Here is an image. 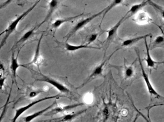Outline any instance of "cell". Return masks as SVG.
Segmentation results:
<instances>
[{
	"mask_svg": "<svg viewBox=\"0 0 164 122\" xmlns=\"http://www.w3.org/2000/svg\"><path fill=\"white\" fill-rule=\"evenodd\" d=\"M163 43H164V36L158 35L154 40L153 45H158Z\"/></svg>",
	"mask_w": 164,
	"mask_h": 122,
	"instance_id": "d4e9b609",
	"label": "cell"
},
{
	"mask_svg": "<svg viewBox=\"0 0 164 122\" xmlns=\"http://www.w3.org/2000/svg\"><path fill=\"white\" fill-rule=\"evenodd\" d=\"M140 115L138 113H137V115H136V116H135V118H134V120H133V122H136L137 120L138 119Z\"/></svg>",
	"mask_w": 164,
	"mask_h": 122,
	"instance_id": "1f68e13d",
	"label": "cell"
},
{
	"mask_svg": "<svg viewBox=\"0 0 164 122\" xmlns=\"http://www.w3.org/2000/svg\"><path fill=\"white\" fill-rule=\"evenodd\" d=\"M119 49H117L113 53H112V55H110V56L108 57L107 58L104 60L103 61L101 64H99L98 66L94 68V70H93V71H92L91 74L89 75V76L88 77V78L86 79V81L84 82V83L82 84V85H81L80 86L78 87L77 89L82 88V87H84L85 85H86V84H87L88 83L90 82V81H92L93 79H95V78H96L97 76L101 75L102 73H103V71L104 67L106 63H107V61L110 59V58L112 57V56L114 55V53L116 52Z\"/></svg>",
	"mask_w": 164,
	"mask_h": 122,
	"instance_id": "5b68a950",
	"label": "cell"
},
{
	"mask_svg": "<svg viewBox=\"0 0 164 122\" xmlns=\"http://www.w3.org/2000/svg\"><path fill=\"white\" fill-rule=\"evenodd\" d=\"M64 47L66 51L69 52H74L82 49H100L101 48L99 47H93L89 46L88 44H81V45H72L70 43H68L67 42L64 44Z\"/></svg>",
	"mask_w": 164,
	"mask_h": 122,
	"instance_id": "e0dca14e",
	"label": "cell"
},
{
	"mask_svg": "<svg viewBox=\"0 0 164 122\" xmlns=\"http://www.w3.org/2000/svg\"><path fill=\"white\" fill-rule=\"evenodd\" d=\"M3 107H4V106H2L1 107H0V110H1V109H3Z\"/></svg>",
	"mask_w": 164,
	"mask_h": 122,
	"instance_id": "e575fe53",
	"label": "cell"
},
{
	"mask_svg": "<svg viewBox=\"0 0 164 122\" xmlns=\"http://www.w3.org/2000/svg\"><path fill=\"white\" fill-rule=\"evenodd\" d=\"M135 62H133L131 65L127 66L124 65V68L123 69V77L125 80H130L132 79L135 77V69L134 66V64Z\"/></svg>",
	"mask_w": 164,
	"mask_h": 122,
	"instance_id": "9a60e30c",
	"label": "cell"
},
{
	"mask_svg": "<svg viewBox=\"0 0 164 122\" xmlns=\"http://www.w3.org/2000/svg\"><path fill=\"white\" fill-rule=\"evenodd\" d=\"M3 77V73H2V72H0V79H2Z\"/></svg>",
	"mask_w": 164,
	"mask_h": 122,
	"instance_id": "d6a6232c",
	"label": "cell"
},
{
	"mask_svg": "<svg viewBox=\"0 0 164 122\" xmlns=\"http://www.w3.org/2000/svg\"><path fill=\"white\" fill-rule=\"evenodd\" d=\"M134 21L136 24L139 25H145L150 24L152 20L148 13L146 11H140L135 14L134 18Z\"/></svg>",
	"mask_w": 164,
	"mask_h": 122,
	"instance_id": "9c48e42d",
	"label": "cell"
},
{
	"mask_svg": "<svg viewBox=\"0 0 164 122\" xmlns=\"http://www.w3.org/2000/svg\"><path fill=\"white\" fill-rule=\"evenodd\" d=\"M84 103H81L78 104H73V105H67V106H57L53 109L52 111H50L49 113L47 114V115H56L59 113H62V112H65L68 110H71L73 109L74 108L79 106H83Z\"/></svg>",
	"mask_w": 164,
	"mask_h": 122,
	"instance_id": "8fae6325",
	"label": "cell"
},
{
	"mask_svg": "<svg viewBox=\"0 0 164 122\" xmlns=\"http://www.w3.org/2000/svg\"><path fill=\"white\" fill-rule=\"evenodd\" d=\"M41 92H42L40 91H31L29 93L28 97L30 98H33L37 97L38 94H39V93H40Z\"/></svg>",
	"mask_w": 164,
	"mask_h": 122,
	"instance_id": "83f0119b",
	"label": "cell"
},
{
	"mask_svg": "<svg viewBox=\"0 0 164 122\" xmlns=\"http://www.w3.org/2000/svg\"><path fill=\"white\" fill-rule=\"evenodd\" d=\"M5 69V66L3 62L0 61V72H4Z\"/></svg>",
	"mask_w": 164,
	"mask_h": 122,
	"instance_id": "4dcf8cb0",
	"label": "cell"
},
{
	"mask_svg": "<svg viewBox=\"0 0 164 122\" xmlns=\"http://www.w3.org/2000/svg\"><path fill=\"white\" fill-rule=\"evenodd\" d=\"M104 11L105 9L101 11H99L98 13H96L95 15H92V16H90L88 17L87 18L82 20L81 21L79 22L76 25L73 27V28L72 29L71 31H70L69 33L68 34V35L66 36L67 40H69L70 38H71L72 35H74V34H76L78 31H79L81 29L84 28L85 26L87 25L89 23H90L94 19L100 16L101 14H102V13L104 12Z\"/></svg>",
	"mask_w": 164,
	"mask_h": 122,
	"instance_id": "277c9868",
	"label": "cell"
},
{
	"mask_svg": "<svg viewBox=\"0 0 164 122\" xmlns=\"http://www.w3.org/2000/svg\"><path fill=\"white\" fill-rule=\"evenodd\" d=\"M84 13H81L80 15H77L74 16L64 18L58 19L56 20L54 22H53L52 24V26L53 28L57 29L59 28L61 25H62L65 23H68L71 21H73L74 20L77 19L78 18L80 17L81 16H83Z\"/></svg>",
	"mask_w": 164,
	"mask_h": 122,
	"instance_id": "ac0fdd59",
	"label": "cell"
},
{
	"mask_svg": "<svg viewBox=\"0 0 164 122\" xmlns=\"http://www.w3.org/2000/svg\"><path fill=\"white\" fill-rule=\"evenodd\" d=\"M149 3L151 4L153 7H154L155 9L158 11L162 17L164 19V8L162 7L161 6L155 3V2H153L151 1V0H149Z\"/></svg>",
	"mask_w": 164,
	"mask_h": 122,
	"instance_id": "cb8c5ba5",
	"label": "cell"
},
{
	"mask_svg": "<svg viewBox=\"0 0 164 122\" xmlns=\"http://www.w3.org/2000/svg\"><path fill=\"white\" fill-rule=\"evenodd\" d=\"M144 40H145V45H146V50H147V56H146V58L145 59V60L146 61V63H147V66L149 68H154L157 65L164 63V62H156L152 59V56L150 53L149 47L147 42V38H145Z\"/></svg>",
	"mask_w": 164,
	"mask_h": 122,
	"instance_id": "2e32d148",
	"label": "cell"
},
{
	"mask_svg": "<svg viewBox=\"0 0 164 122\" xmlns=\"http://www.w3.org/2000/svg\"><path fill=\"white\" fill-rule=\"evenodd\" d=\"M5 33V30H4V31H3V32H2V33H0V37L2 36V35H3V34H4Z\"/></svg>",
	"mask_w": 164,
	"mask_h": 122,
	"instance_id": "836d02e7",
	"label": "cell"
},
{
	"mask_svg": "<svg viewBox=\"0 0 164 122\" xmlns=\"http://www.w3.org/2000/svg\"><path fill=\"white\" fill-rule=\"evenodd\" d=\"M58 2L57 0H51L49 3V9L47 11L46 16L42 23L37 26V29L39 28L42 25H43L46 22H47L51 18L53 14L56 10L58 6Z\"/></svg>",
	"mask_w": 164,
	"mask_h": 122,
	"instance_id": "7c38bea8",
	"label": "cell"
},
{
	"mask_svg": "<svg viewBox=\"0 0 164 122\" xmlns=\"http://www.w3.org/2000/svg\"><path fill=\"white\" fill-rule=\"evenodd\" d=\"M98 35V34L97 33H94V34H91V35H89L88 37L87 40L88 45L95 42L97 39Z\"/></svg>",
	"mask_w": 164,
	"mask_h": 122,
	"instance_id": "484cf974",
	"label": "cell"
},
{
	"mask_svg": "<svg viewBox=\"0 0 164 122\" xmlns=\"http://www.w3.org/2000/svg\"><path fill=\"white\" fill-rule=\"evenodd\" d=\"M5 81H6L5 77H3L2 79H0V90H2L3 89Z\"/></svg>",
	"mask_w": 164,
	"mask_h": 122,
	"instance_id": "f546056e",
	"label": "cell"
},
{
	"mask_svg": "<svg viewBox=\"0 0 164 122\" xmlns=\"http://www.w3.org/2000/svg\"><path fill=\"white\" fill-rule=\"evenodd\" d=\"M132 105H133V107L134 108V109H135V110H136V111H137V113H138V114H139L140 115H141V116H142V117H143V119H145V121H146V122H151V120H150L149 117V116H148L147 118V117L146 116H145V115H144V114H142V113L141 112H140V111L139 110H138L137 108H136V107L135 106V105H134V103H133V102H132Z\"/></svg>",
	"mask_w": 164,
	"mask_h": 122,
	"instance_id": "4316f807",
	"label": "cell"
},
{
	"mask_svg": "<svg viewBox=\"0 0 164 122\" xmlns=\"http://www.w3.org/2000/svg\"><path fill=\"white\" fill-rule=\"evenodd\" d=\"M127 16H128V14L127 13L120 20V21L117 24H116L112 27L111 29H109L107 31V39L106 40V41L107 42H109L111 40L113 39V38L114 37V36H115L116 34H117L118 29H119L120 26L122 25V23L124 22V21H125L127 18L129 17H127Z\"/></svg>",
	"mask_w": 164,
	"mask_h": 122,
	"instance_id": "4fadbf2b",
	"label": "cell"
},
{
	"mask_svg": "<svg viewBox=\"0 0 164 122\" xmlns=\"http://www.w3.org/2000/svg\"><path fill=\"white\" fill-rule=\"evenodd\" d=\"M149 0H145L141 3H138V4H134L131 7L130 9L129 10L127 14H130V15H135L139 11L141 10L142 8L144 7L145 6L149 3Z\"/></svg>",
	"mask_w": 164,
	"mask_h": 122,
	"instance_id": "44dd1931",
	"label": "cell"
},
{
	"mask_svg": "<svg viewBox=\"0 0 164 122\" xmlns=\"http://www.w3.org/2000/svg\"><path fill=\"white\" fill-rule=\"evenodd\" d=\"M149 36H150L149 34H147L142 35V36H138V37L127 39L122 43V47H128V46H131V45L138 42L140 40L147 38Z\"/></svg>",
	"mask_w": 164,
	"mask_h": 122,
	"instance_id": "ffe728a7",
	"label": "cell"
},
{
	"mask_svg": "<svg viewBox=\"0 0 164 122\" xmlns=\"http://www.w3.org/2000/svg\"><path fill=\"white\" fill-rule=\"evenodd\" d=\"M43 36V34H42V35L40 36L38 42H37V45L35 52L34 53L33 59L31 61V62L26 65L27 66L32 65H35V66H37L38 67V69H39V66L42 64L43 60L41 54H40V44H41V43H42Z\"/></svg>",
	"mask_w": 164,
	"mask_h": 122,
	"instance_id": "52a82bcc",
	"label": "cell"
},
{
	"mask_svg": "<svg viewBox=\"0 0 164 122\" xmlns=\"http://www.w3.org/2000/svg\"><path fill=\"white\" fill-rule=\"evenodd\" d=\"M122 1L123 0H113V1L112 2V3H111V4L108 5L106 8L105 9V11L104 12H103V17H102V21H101L100 25H101V24H102L103 20L106 15L110 11L112 10L113 8L115 7L116 6H118V5L122 3Z\"/></svg>",
	"mask_w": 164,
	"mask_h": 122,
	"instance_id": "7402d4cb",
	"label": "cell"
},
{
	"mask_svg": "<svg viewBox=\"0 0 164 122\" xmlns=\"http://www.w3.org/2000/svg\"><path fill=\"white\" fill-rule=\"evenodd\" d=\"M56 101L54 102L52 104H51L50 106L47 107L46 108L44 109H42V110H39V111H37L35 113H33V114H31V115H28L27 116H25L23 118V121L24 122H31V121L34 120V119L41 116L42 115H43L45 112H47L48 110L51 109L56 104Z\"/></svg>",
	"mask_w": 164,
	"mask_h": 122,
	"instance_id": "5bb4252c",
	"label": "cell"
},
{
	"mask_svg": "<svg viewBox=\"0 0 164 122\" xmlns=\"http://www.w3.org/2000/svg\"><path fill=\"white\" fill-rule=\"evenodd\" d=\"M41 75H42V78L37 79V81L44 82L47 83L49 84L53 87H54L55 88H56L57 90L62 93H68L70 92V90L67 86L61 83L59 81L55 80L53 78H51L46 75H44L43 74H41Z\"/></svg>",
	"mask_w": 164,
	"mask_h": 122,
	"instance_id": "8992f818",
	"label": "cell"
},
{
	"mask_svg": "<svg viewBox=\"0 0 164 122\" xmlns=\"http://www.w3.org/2000/svg\"><path fill=\"white\" fill-rule=\"evenodd\" d=\"M37 29V26L34 27V28H32L30 30H28L27 32L25 33L17 42L16 44H15L16 46H17L18 44H21V43L26 42L27 40H29L35 34V32Z\"/></svg>",
	"mask_w": 164,
	"mask_h": 122,
	"instance_id": "d6986e66",
	"label": "cell"
},
{
	"mask_svg": "<svg viewBox=\"0 0 164 122\" xmlns=\"http://www.w3.org/2000/svg\"><path fill=\"white\" fill-rule=\"evenodd\" d=\"M12 89H11L10 92L9 94L7 100H6V102H5V104L3 106L4 107L3 108V110H2V112L1 115H0V122H2V119L4 118V116H5V114H6V111H7V109L8 108V106L9 104V100L10 98L11 97V93Z\"/></svg>",
	"mask_w": 164,
	"mask_h": 122,
	"instance_id": "603a6c76",
	"label": "cell"
},
{
	"mask_svg": "<svg viewBox=\"0 0 164 122\" xmlns=\"http://www.w3.org/2000/svg\"><path fill=\"white\" fill-rule=\"evenodd\" d=\"M87 109L80 110L79 112L66 114L61 117L56 118L55 119L49 120L50 122H69L76 119L77 117L85 113Z\"/></svg>",
	"mask_w": 164,
	"mask_h": 122,
	"instance_id": "ba28073f",
	"label": "cell"
},
{
	"mask_svg": "<svg viewBox=\"0 0 164 122\" xmlns=\"http://www.w3.org/2000/svg\"><path fill=\"white\" fill-rule=\"evenodd\" d=\"M40 1H41V0H38L29 8H28L26 11H24L21 15L18 16L15 19L13 20L12 22H11V23L8 26V28L5 30V33L4 34H5V35H4L3 39L2 40L1 43H0V51L2 48V47L5 45L6 41L8 39L11 34L16 31L18 25L19 24L20 22L22 20H23L30 12H31V11L36 7L37 5L38 4V3Z\"/></svg>",
	"mask_w": 164,
	"mask_h": 122,
	"instance_id": "6da1fadb",
	"label": "cell"
},
{
	"mask_svg": "<svg viewBox=\"0 0 164 122\" xmlns=\"http://www.w3.org/2000/svg\"><path fill=\"white\" fill-rule=\"evenodd\" d=\"M60 97H62V96H60L59 94H57V95H55V96L45 97L39 99L37 100L32 102L31 103H29L28 105H26V106H24L19 108L18 109H16L15 115L13 116L11 122H17L18 118H19V117L21 116V115H23L27 110H28V109H30V108L32 107H33V106H35V105H37V104H38V103H41L42 102L47 100L58 98Z\"/></svg>",
	"mask_w": 164,
	"mask_h": 122,
	"instance_id": "3957f363",
	"label": "cell"
},
{
	"mask_svg": "<svg viewBox=\"0 0 164 122\" xmlns=\"http://www.w3.org/2000/svg\"><path fill=\"white\" fill-rule=\"evenodd\" d=\"M135 51H136L138 59L140 66L141 69L142 75V78H143L144 82H145V84H146V86H147V89L149 94H150V96L151 98H155L157 99H164V97L161 96V95L156 91L154 86L152 85L151 81L150 80L148 75L147 72L145 71V68L143 67L138 50L135 49Z\"/></svg>",
	"mask_w": 164,
	"mask_h": 122,
	"instance_id": "7a4b0ae2",
	"label": "cell"
},
{
	"mask_svg": "<svg viewBox=\"0 0 164 122\" xmlns=\"http://www.w3.org/2000/svg\"><path fill=\"white\" fill-rule=\"evenodd\" d=\"M20 50L18 52L17 55V56L15 57V52H12V55L11 56V60L10 66V68L12 74V77L13 79L16 81V77H17V69H18L20 67H24L27 68V66L26 65H22V64H20L18 61V57L19 53Z\"/></svg>",
	"mask_w": 164,
	"mask_h": 122,
	"instance_id": "30bf717a",
	"label": "cell"
},
{
	"mask_svg": "<svg viewBox=\"0 0 164 122\" xmlns=\"http://www.w3.org/2000/svg\"><path fill=\"white\" fill-rule=\"evenodd\" d=\"M13 0H7L5 2L2 3L1 5H0V10L5 8L6 6H8L9 4V3H10Z\"/></svg>",
	"mask_w": 164,
	"mask_h": 122,
	"instance_id": "f1b7e54d",
	"label": "cell"
}]
</instances>
